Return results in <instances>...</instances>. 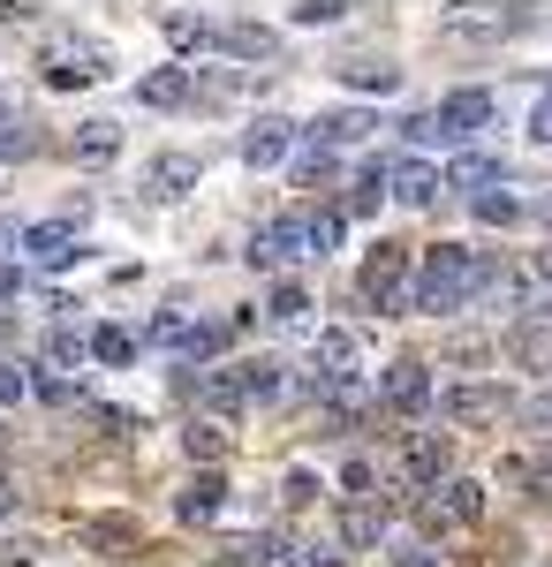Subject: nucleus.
Returning a JSON list of instances; mask_svg holds the SVG:
<instances>
[{
	"mask_svg": "<svg viewBox=\"0 0 552 567\" xmlns=\"http://www.w3.org/2000/svg\"><path fill=\"white\" fill-rule=\"evenodd\" d=\"M379 537H386L379 507H348V515H340V545H348V553H371Z\"/></svg>",
	"mask_w": 552,
	"mask_h": 567,
	"instance_id": "26",
	"label": "nucleus"
},
{
	"mask_svg": "<svg viewBox=\"0 0 552 567\" xmlns=\"http://www.w3.org/2000/svg\"><path fill=\"white\" fill-rule=\"evenodd\" d=\"M197 401H205L213 416H235V409H243V386H235V371H205V386H197Z\"/></svg>",
	"mask_w": 552,
	"mask_h": 567,
	"instance_id": "28",
	"label": "nucleus"
},
{
	"mask_svg": "<svg viewBox=\"0 0 552 567\" xmlns=\"http://www.w3.org/2000/svg\"><path fill=\"white\" fill-rule=\"evenodd\" d=\"M545 567H552V560H545Z\"/></svg>",
	"mask_w": 552,
	"mask_h": 567,
	"instance_id": "48",
	"label": "nucleus"
},
{
	"mask_svg": "<svg viewBox=\"0 0 552 567\" xmlns=\"http://www.w3.org/2000/svg\"><path fill=\"white\" fill-rule=\"evenodd\" d=\"M318 492H326V477H318V470H288V492H280V499H288V507H310Z\"/></svg>",
	"mask_w": 552,
	"mask_h": 567,
	"instance_id": "35",
	"label": "nucleus"
},
{
	"mask_svg": "<svg viewBox=\"0 0 552 567\" xmlns=\"http://www.w3.org/2000/svg\"><path fill=\"white\" fill-rule=\"evenodd\" d=\"M334 175H340L334 152H303V159H296V189H326Z\"/></svg>",
	"mask_w": 552,
	"mask_h": 567,
	"instance_id": "31",
	"label": "nucleus"
},
{
	"mask_svg": "<svg viewBox=\"0 0 552 567\" xmlns=\"http://www.w3.org/2000/svg\"><path fill=\"white\" fill-rule=\"evenodd\" d=\"M84 349L99 355V363H114V371H122V363H136V333H129V326H99Z\"/></svg>",
	"mask_w": 552,
	"mask_h": 567,
	"instance_id": "27",
	"label": "nucleus"
},
{
	"mask_svg": "<svg viewBox=\"0 0 552 567\" xmlns=\"http://www.w3.org/2000/svg\"><path fill=\"white\" fill-rule=\"evenodd\" d=\"M23 393H31V379H23V371H16V363H0V409H16V401H23Z\"/></svg>",
	"mask_w": 552,
	"mask_h": 567,
	"instance_id": "38",
	"label": "nucleus"
},
{
	"mask_svg": "<svg viewBox=\"0 0 552 567\" xmlns=\"http://www.w3.org/2000/svg\"><path fill=\"white\" fill-rule=\"evenodd\" d=\"M508 355L522 371H552V318H522L508 333Z\"/></svg>",
	"mask_w": 552,
	"mask_h": 567,
	"instance_id": "16",
	"label": "nucleus"
},
{
	"mask_svg": "<svg viewBox=\"0 0 552 567\" xmlns=\"http://www.w3.org/2000/svg\"><path fill=\"white\" fill-rule=\"evenodd\" d=\"M364 296L386 310V318H409V250L401 243H379L364 258Z\"/></svg>",
	"mask_w": 552,
	"mask_h": 567,
	"instance_id": "3",
	"label": "nucleus"
},
{
	"mask_svg": "<svg viewBox=\"0 0 552 567\" xmlns=\"http://www.w3.org/2000/svg\"><path fill=\"white\" fill-rule=\"evenodd\" d=\"M8 296H23V272H16V265H0V303H8Z\"/></svg>",
	"mask_w": 552,
	"mask_h": 567,
	"instance_id": "44",
	"label": "nucleus"
},
{
	"mask_svg": "<svg viewBox=\"0 0 552 567\" xmlns=\"http://www.w3.org/2000/svg\"><path fill=\"white\" fill-rule=\"evenodd\" d=\"M288 152H296V122L288 114H257L243 130V167H280Z\"/></svg>",
	"mask_w": 552,
	"mask_h": 567,
	"instance_id": "9",
	"label": "nucleus"
},
{
	"mask_svg": "<svg viewBox=\"0 0 552 567\" xmlns=\"http://www.w3.org/2000/svg\"><path fill=\"white\" fill-rule=\"evenodd\" d=\"M364 130H371V114H356V106H340V114H318V122H310L318 152H334V144H356Z\"/></svg>",
	"mask_w": 552,
	"mask_h": 567,
	"instance_id": "23",
	"label": "nucleus"
},
{
	"mask_svg": "<svg viewBox=\"0 0 552 567\" xmlns=\"http://www.w3.org/2000/svg\"><path fill=\"white\" fill-rule=\"evenodd\" d=\"M8 515H16V492H8V484H0V523H8Z\"/></svg>",
	"mask_w": 552,
	"mask_h": 567,
	"instance_id": "46",
	"label": "nucleus"
},
{
	"mask_svg": "<svg viewBox=\"0 0 552 567\" xmlns=\"http://www.w3.org/2000/svg\"><path fill=\"white\" fill-rule=\"evenodd\" d=\"M340 84L348 91H401V69H393V61H386V53H364V61H340Z\"/></svg>",
	"mask_w": 552,
	"mask_h": 567,
	"instance_id": "19",
	"label": "nucleus"
},
{
	"mask_svg": "<svg viewBox=\"0 0 552 567\" xmlns=\"http://www.w3.org/2000/svg\"><path fill=\"white\" fill-rule=\"evenodd\" d=\"M136 99L167 114V106H190V99H197V84H190V69H182V61H167V69H152V76L136 84Z\"/></svg>",
	"mask_w": 552,
	"mask_h": 567,
	"instance_id": "15",
	"label": "nucleus"
},
{
	"mask_svg": "<svg viewBox=\"0 0 552 567\" xmlns=\"http://www.w3.org/2000/svg\"><path fill=\"white\" fill-rule=\"evenodd\" d=\"M23 250H31V265H45V272L76 265V258H84V243H76V219H45V227H23Z\"/></svg>",
	"mask_w": 552,
	"mask_h": 567,
	"instance_id": "11",
	"label": "nucleus"
},
{
	"mask_svg": "<svg viewBox=\"0 0 552 567\" xmlns=\"http://www.w3.org/2000/svg\"><path fill=\"white\" fill-rule=\"evenodd\" d=\"M431 409H439L447 424H500V409H508V393L492 386V379H469V386H447V393H431Z\"/></svg>",
	"mask_w": 552,
	"mask_h": 567,
	"instance_id": "7",
	"label": "nucleus"
},
{
	"mask_svg": "<svg viewBox=\"0 0 552 567\" xmlns=\"http://www.w3.org/2000/svg\"><path fill=\"white\" fill-rule=\"evenodd\" d=\"M447 39H508V31H530V8H484V0H462L439 16Z\"/></svg>",
	"mask_w": 552,
	"mask_h": 567,
	"instance_id": "6",
	"label": "nucleus"
},
{
	"mask_svg": "<svg viewBox=\"0 0 552 567\" xmlns=\"http://www.w3.org/2000/svg\"><path fill=\"white\" fill-rule=\"evenodd\" d=\"M492 182H508V159H492V152H462L454 167H447V189H492Z\"/></svg>",
	"mask_w": 552,
	"mask_h": 567,
	"instance_id": "20",
	"label": "nucleus"
},
{
	"mask_svg": "<svg viewBox=\"0 0 552 567\" xmlns=\"http://www.w3.org/2000/svg\"><path fill=\"white\" fill-rule=\"evenodd\" d=\"M379 401H386V409H401V416H425V409H431V379H425V363H417V355L386 363V371H379Z\"/></svg>",
	"mask_w": 552,
	"mask_h": 567,
	"instance_id": "8",
	"label": "nucleus"
},
{
	"mask_svg": "<svg viewBox=\"0 0 552 567\" xmlns=\"http://www.w3.org/2000/svg\"><path fill=\"white\" fill-rule=\"evenodd\" d=\"M538 272H545V280H552V250H545V265H538Z\"/></svg>",
	"mask_w": 552,
	"mask_h": 567,
	"instance_id": "47",
	"label": "nucleus"
},
{
	"mask_svg": "<svg viewBox=\"0 0 552 567\" xmlns=\"http://www.w3.org/2000/svg\"><path fill=\"white\" fill-rule=\"evenodd\" d=\"M265 318H273L280 333H303V326H310V296H303L296 280H280V288H273V303H265Z\"/></svg>",
	"mask_w": 552,
	"mask_h": 567,
	"instance_id": "25",
	"label": "nucleus"
},
{
	"mask_svg": "<svg viewBox=\"0 0 552 567\" xmlns=\"http://www.w3.org/2000/svg\"><path fill=\"white\" fill-rule=\"evenodd\" d=\"M522 484H530V499H552V446L530 462V477H522Z\"/></svg>",
	"mask_w": 552,
	"mask_h": 567,
	"instance_id": "37",
	"label": "nucleus"
},
{
	"mask_svg": "<svg viewBox=\"0 0 552 567\" xmlns=\"http://www.w3.org/2000/svg\"><path fill=\"white\" fill-rule=\"evenodd\" d=\"M522 416H530L538 432H552V386H538V393H530V401H522Z\"/></svg>",
	"mask_w": 552,
	"mask_h": 567,
	"instance_id": "39",
	"label": "nucleus"
},
{
	"mask_svg": "<svg viewBox=\"0 0 552 567\" xmlns=\"http://www.w3.org/2000/svg\"><path fill=\"white\" fill-rule=\"evenodd\" d=\"M340 16H348L340 0H303V8H288V23H296V31H334Z\"/></svg>",
	"mask_w": 552,
	"mask_h": 567,
	"instance_id": "29",
	"label": "nucleus"
},
{
	"mask_svg": "<svg viewBox=\"0 0 552 567\" xmlns=\"http://www.w3.org/2000/svg\"><path fill=\"white\" fill-rule=\"evenodd\" d=\"M31 144H39V136H31V130H23V122H16V130H0V159H23Z\"/></svg>",
	"mask_w": 552,
	"mask_h": 567,
	"instance_id": "41",
	"label": "nucleus"
},
{
	"mask_svg": "<svg viewBox=\"0 0 552 567\" xmlns=\"http://www.w3.org/2000/svg\"><path fill=\"white\" fill-rule=\"evenodd\" d=\"M182 446H190V462H213L219 446H227V432H219L213 416H205V424H190V432H182Z\"/></svg>",
	"mask_w": 552,
	"mask_h": 567,
	"instance_id": "33",
	"label": "nucleus"
},
{
	"mask_svg": "<svg viewBox=\"0 0 552 567\" xmlns=\"http://www.w3.org/2000/svg\"><path fill=\"white\" fill-rule=\"evenodd\" d=\"M439 499H425V529L439 537V529H454V523H484V484L477 477H447V484H431Z\"/></svg>",
	"mask_w": 552,
	"mask_h": 567,
	"instance_id": "5",
	"label": "nucleus"
},
{
	"mask_svg": "<svg viewBox=\"0 0 552 567\" xmlns=\"http://www.w3.org/2000/svg\"><path fill=\"white\" fill-rule=\"evenodd\" d=\"M386 197H393V205H431V197H439V175H431L425 159H409V167H386Z\"/></svg>",
	"mask_w": 552,
	"mask_h": 567,
	"instance_id": "18",
	"label": "nucleus"
},
{
	"mask_svg": "<svg viewBox=\"0 0 552 567\" xmlns=\"http://www.w3.org/2000/svg\"><path fill=\"white\" fill-rule=\"evenodd\" d=\"M243 258H251L257 272H280L288 258H303V243H296V219H265V227L251 235V250H243Z\"/></svg>",
	"mask_w": 552,
	"mask_h": 567,
	"instance_id": "13",
	"label": "nucleus"
},
{
	"mask_svg": "<svg viewBox=\"0 0 552 567\" xmlns=\"http://www.w3.org/2000/svg\"><path fill=\"white\" fill-rule=\"evenodd\" d=\"M84 333H45V371H76L84 363Z\"/></svg>",
	"mask_w": 552,
	"mask_h": 567,
	"instance_id": "30",
	"label": "nucleus"
},
{
	"mask_svg": "<svg viewBox=\"0 0 552 567\" xmlns=\"http://www.w3.org/2000/svg\"><path fill=\"white\" fill-rule=\"evenodd\" d=\"M197 182H205V159H197V152H160V159L144 167V189H152V197H190Z\"/></svg>",
	"mask_w": 552,
	"mask_h": 567,
	"instance_id": "12",
	"label": "nucleus"
},
{
	"mask_svg": "<svg viewBox=\"0 0 552 567\" xmlns=\"http://www.w3.org/2000/svg\"><path fill=\"white\" fill-rule=\"evenodd\" d=\"M296 243H303V258H334L340 250V213H310V219H296Z\"/></svg>",
	"mask_w": 552,
	"mask_h": 567,
	"instance_id": "22",
	"label": "nucleus"
},
{
	"mask_svg": "<svg viewBox=\"0 0 552 567\" xmlns=\"http://www.w3.org/2000/svg\"><path fill=\"white\" fill-rule=\"evenodd\" d=\"M379 205H386V159L364 167V182H356V213H379Z\"/></svg>",
	"mask_w": 552,
	"mask_h": 567,
	"instance_id": "34",
	"label": "nucleus"
},
{
	"mask_svg": "<svg viewBox=\"0 0 552 567\" xmlns=\"http://www.w3.org/2000/svg\"><path fill=\"white\" fill-rule=\"evenodd\" d=\"M393 567H439L431 545H393Z\"/></svg>",
	"mask_w": 552,
	"mask_h": 567,
	"instance_id": "42",
	"label": "nucleus"
},
{
	"mask_svg": "<svg viewBox=\"0 0 552 567\" xmlns=\"http://www.w3.org/2000/svg\"><path fill=\"white\" fill-rule=\"evenodd\" d=\"M492 114H500V99H492V91H477V84L447 91V99L431 106V136H439V144H462V136H477Z\"/></svg>",
	"mask_w": 552,
	"mask_h": 567,
	"instance_id": "4",
	"label": "nucleus"
},
{
	"mask_svg": "<svg viewBox=\"0 0 552 567\" xmlns=\"http://www.w3.org/2000/svg\"><path fill=\"white\" fill-rule=\"evenodd\" d=\"M530 136L552 144V91H538V106H530Z\"/></svg>",
	"mask_w": 552,
	"mask_h": 567,
	"instance_id": "40",
	"label": "nucleus"
},
{
	"mask_svg": "<svg viewBox=\"0 0 552 567\" xmlns=\"http://www.w3.org/2000/svg\"><path fill=\"white\" fill-rule=\"evenodd\" d=\"M8 243H23V227H16V219H0V258H8Z\"/></svg>",
	"mask_w": 552,
	"mask_h": 567,
	"instance_id": "45",
	"label": "nucleus"
},
{
	"mask_svg": "<svg viewBox=\"0 0 552 567\" xmlns=\"http://www.w3.org/2000/svg\"><path fill=\"white\" fill-rule=\"evenodd\" d=\"M477 288H492V265L477 258L469 243H431L417 272H409V310H431V318H447V310H462Z\"/></svg>",
	"mask_w": 552,
	"mask_h": 567,
	"instance_id": "1",
	"label": "nucleus"
},
{
	"mask_svg": "<svg viewBox=\"0 0 552 567\" xmlns=\"http://www.w3.org/2000/svg\"><path fill=\"white\" fill-rule=\"evenodd\" d=\"M401 477L425 484V492H431V484H447V477H454V446H447L439 432H417L409 446H401Z\"/></svg>",
	"mask_w": 552,
	"mask_h": 567,
	"instance_id": "10",
	"label": "nucleus"
},
{
	"mask_svg": "<svg viewBox=\"0 0 552 567\" xmlns=\"http://www.w3.org/2000/svg\"><path fill=\"white\" fill-rule=\"evenodd\" d=\"M99 76H114V53L99 39H69V31H61V39L45 45V84L53 91H84V84H99Z\"/></svg>",
	"mask_w": 552,
	"mask_h": 567,
	"instance_id": "2",
	"label": "nucleus"
},
{
	"mask_svg": "<svg viewBox=\"0 0 552 567\" xmlns=\"http://www.w3.org/2000/svg\"><path fill=\"white\" fill-rule=\"evenodd\" d=\"M235 386H243V401H273L288 379H280V363H273V355H251V363H235Z\"/></svg>",
	"mask_w": 552,
	"mask_h": 567,
	"instance_id": "24",
	"label": "nucleus"
},
{
	"mask_svg": "<svg viewBox=\"0 0 552 567\" xmlns=\"http://www.w3.org/2000/svg\"><path fill=\"white\" fill-rule=\"evenodd\" d=\"M219 507H227V484H219L213 470H205V477H190V484H182V499H174V515H182V523H219Z\"/></svg>",
	"mask_w": 552,
	"mask_h": 567,
	"instance_id": "17",
	"label": "nucleus"
},
{
	"mask_svg": "<svg viewBox=\"0 0 552 567\" xmlns=\"http://www.w3.org/2000/svg\"><path fill=\"white\" fill-rule=\"evenodd\" d=\"M167 39L182 45V53H190V45L205 53V45H213V23H205V16H167Z\"/></svg>",
	"mask_w": 552,
	"mask_h": 567,
	"instance_id": "32",
	"label": "nucleus"
},
{
	"mask_svg": "<svg viewBox=\"0 0 552 567\" xmlns=\"http://www.w3.org/2000/svg\"><path fill=\"white\" fill-rule=\"evenodd\" d=\"M213 45L235 61H257V53H273V31L265 23H213Z\"/></svg>",
	"mask_w": 552,
	"mask_h": 567,
	"instance_id": "21",
	"label": "nucleus"
},
{
	"mask_svg": "<svg viewBox=\"0 0 552 567\" xmlns=\"http://www.w3.org/2000/svg\"><path fill=\"white\" fill-rule=\"evenodd\" d=\"M69 152H76L84 167H106V159H122V122H114V114H91V122H76Z\"/></svg>",
	"mask_w": 552,
	"mask_h": 567,
	"instance_id": "14",
	"label": "nucleus"
},
{
	"mask_svg": "<svg viewBox=\"0 0 552 567\" xmlns=\"http://www.w3.org/2000/svg\"><path fill=\"white\" fill-rule=\"evenodd\" d=\"M477 219H500V227H508V219H522V205H514L508 189H500V197L484 189V197H477Z\"/></svg>",
	"mask_w": 552,
	"mask_h": 567,
	"instance_id": "36",
	"label": "nucleus"
},
{
	"mask_svg": "<svg viewBox=\"0 0 552 567\" xmlns=\"http://www.w3.org/2000/svg\"><path fill=\"white\" fill-rule=\"evenodd\" d=\"M340 484H348V492H371V484H379V470H371V462H348V470H340Z\"/></svg>",
	"mask_w": 552,
	"mask_h": 567,
	"instance_id": "43",
	"label": "nucleus"
}]
</instances>
